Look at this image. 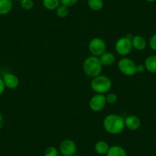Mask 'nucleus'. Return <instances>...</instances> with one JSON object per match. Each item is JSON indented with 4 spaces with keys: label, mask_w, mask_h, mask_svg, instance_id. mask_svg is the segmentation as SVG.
I'll use <instances>...</instances> for the list:
<instances>
[{
    "label": "nucleus",
    "mask_w": 156,
    "mask_h": 156,
    "mask_svg": "<svg viewBox=\"0 0 156 156\" xmlns=\"http://www.w3.org/2000/svg\"><path fill=\"white\" fill-rule=\"evenodd\" d=\"M145 67L150 73H156V55H151L146 58Z\"/></svg>",
    "instance_id": "13"
},
{
    "label": "nucleus",
    "mask_w": 156,
    "mask_h": 156,
    "mask_svg": "<svg viewBox=\"0 0 156 156\" xmlns=\"http://www.w3.org/2000/svg\"><path fill=\"white\" fill-rule=\"evenodd\" d=\"M145 70V65H142V64H139V65H137V72H139V73H142L144 70Z\"/></svg>",
    "instance_id": "26"
},
{
    "label": "nucleus",
    "mask_w": 156,
    "mask_h": 156,
    "mask_svg": "<svg viewBox=\"0 0 156 156\" xmlns=\"http://www.w3.org/2000/svg\"><path fill=\"white\" fill-rule=\"evenodd\" d=\"M88 48L93 56L100 57L104 52H106V45L103 39L100 37H95L90 41Z\"/></svg>",
    "instance_id": "6"
},
{
    "label": "nucleus",
    "mask_w": 156,
    "mask_h": 156,
    "mask_svg": "<svg viewBox=\"0 0 156 156\" xmlns=\"http://www.w3.org/2000/svg\"><path fill=\"white\" fill-rule=\"evenodd\" d=\"M103 68L100 58L96 56L88 57L83 64V72L90 77H95L100 74Z\"/></svg>",
    "instance_id": "2"
},
{
    "label": "nucleus",
    "mask_w": 156,
    "mask_h": 156,
    "mask_svg": "<svg viewBox=\"0 0 156 156\" xmlns=\"http://www.w3.org/2000/svg\"><path fill=\"white\" fill-rule=\"evenodd\" d=\"M21 7L25 10H30L34 6V2L32 0H21Z\"/></svg>",
    "instance_id": "21"
},
{
    "label": "nucleus",
    "mask_w": 156,
    "mask_h": 156,
    "mask_svg": "<svg viewBox=\"0 0 156 156\" xmlns=\"http://www.w3.org/2000/svg\"><path fill=\"white\" fill-rule=\"evenodd\" d=\"M109 146L108 143L105 141H99L94 145V149L99 154H106Z\"/></svg>",
    "instance_id": "16"
},
{
    "label": "nucleus",
    "mask_w": 156,
    "mask_h": 156,
    "mask_svg": "<svg viewBox=\"0 0 156 156\" xmlns=\"http://www.w3.org/2000/svg\"><path fill=\"white\" fill-rule=\"evenodd\" d=\"M115 58L114 55L111 52H104L103 55L100 56V61L101 62L102 65L104 66H110L115 62Z\"/></svg>",
    "instance_id": "14"
},
{
    "label": "nucleus",
    "mask_w": 156,
    "mask_h": 156,
    "mask_svg": "<svg viewBox=\"0 0 156 156\" xmlns=\"http://www.w3.org/2000/svg\"><path fill=\"white\" fill-rule=\"evenodd\" d=\"M106 103H109V104H113L118 100V97L115 94H113V93H110V94H108L106 97Z\"/></svg>",
    "instance_id": "22"
},
{
    "label": "nucleus",
    "mask_w": 156,
    "mask_h": 156,
    "mask_svg": "<svg viewBox=\"0 0 156 156\" xmlns=\"http://www.w3.org/2000/svg\"><path fill=\"white\" fill-rule=\"evenodd\" d=\"M133 48L138 51H142L146 48V40L141 35H135L132 38Z\"/></svg>",
    "instance_id": "11"
},
{
    "label": "nucleus",
    "mask_w": 156,
    "mask_h": 156,
    "mask_svg": "<svg viewBox=\"0 0 156 156\" xmlns=\"http://www.w3.org/2000/svg\"><path fill=\"white\" fill-rule=\"evenodd\" d=\"M43 5L48 10H55L59 7L60 0H43Z\"/></svg>",
    "instance_id": "17"
},
{
    "label": "nucleus",
    "mask_w": 156,
    "mask_h": 156,
    "mask_svg": "<svg viewBox=\"0 0 156 156\" xmlns=\"http://www.w3.org/2000/svg\"><path fill=\"white\" fill-rule=\"evenodd\" d=\"M146 1L148 2H155L156 0H146Z\"/></svg>",
    "instance_id": "28"
},
{
    "label": "nucleus",
    "mask_w": 156,
    "mask_h": 156,
    "mask_svg": "<svg viewBox=\"0 0 156 156\" xmlns=\"http://www.w3.org/2000/svg\"><path fill=\"white\" fill-rule=\"evenodd\" d=\"M76 145L70 139L64 140L60 145V152L64 156H73L76 153Z\"/></svg>",
    "instance_id": "8"
},
{
    "label": "nucleus",
    "mask_w": 156,
    "mask_h": 156,
    "mask_svg": "<svg viewBox=\"0 0 156 156\" xmlns=\"http://www.w3.org/2000/svg\"><path fill=\"white\" fill-rule=\"evenodd\" d=\"M119 70L126 76H133L137 73V65L129 58H122L118 63Z\"/></svg>",
    "instance_id": "5"
},
{
    "label": "nucleus",
    "mask_w": 156,
    "mask_h": 156,
    "mask_svg": "<svg viewBox=\"0 0 156 156\" xmlns=\"http://www.w3.org/2000/svg\"><path fill=\"white\" fill-rule=\"evenodd\" d=\"M56 13H57V16L60 18L67 17V15L69 14L68 7L63 5H59V7L56 9Z\"/></svg>",
    "instance_id": "19"
},
{
    "label": "nucleus",
    "mask_w": 156,
    "mask_h": 156,
    "mask_svg": "<svg viewBox=\"0 0 156 156\" xmlns=\"http://www.w3.org/2000/svg\"><path fill=\"white\" fill-rule=\"evenodd\" d=\"M115 51L119 55L126 56L128 55L133 49V44H132V39L126 37H121L116 41L115 45Z\"/></svg>",
    "instance_id": "4"
},
{
    "label": "nucleus",
    "mask_w": 156,
    "mask_h": 156,
    "mask_svg": "<svg viewBox=\"0 0 156 156\" xmlns=\"http://www.w3.org/2000/svg\"><path fill=\"white\" fill-rule=\"evenodd\" d=\"M12 9V0H0V15H6Z\"/></svg>",
    "instance_id": "15"
},
{
    "label": "nucleus",
    "mask_w": 156,
    "mask_h": 156,
    "mask_svg": "<svg viewBox=\"0 0 156 156\" xmlns=\"http://www.w3.org/2000/svg\"><path fill=\"white\" fill-rule=\"evenodd\" d=\"M5 86L9 89H15L19 85V79L17 76L13 73H7L2 77Z\"/></svg>",
    "instance_id": "9"
},
{
    "label": "nucleus",
    "mask_w": 156,
    "mask_h": 156,
    "mask_svg": "<svg viewBox=\"0 0 156 156\" xmlns=\"http://www.w3.org/2000/svg\"><path fill=\"white\" fill-rule=\"evenodd\" d=\"M77 2L78 0H60V2L61 3V5H65L67 7L73 6Z\"/></svg>",
    "instance_id": "23"
},
{
    "label": "nucleus",
    "mask_w": 156,
    "mask_h": 156,
    "mask_svg": "<svg viewBox=\"0 0 156 156\" xmlns=\"http://www.w3.org/2000/svg\"><path fill=\"white\" fill-rule=\"evenodd\" d=\"M58 154H59L58 150L54 146L48 147V148L44 150V156H58Z\"/></svg>",
    "instance_id": "20"
},
{
    "label": "nucleus",
    "mask_w": 156,
    "mask_h": 156,
    "mask_svg": "<svg viewBox=\"0 0 156 156\" xmlns=\"http://www.w3.org/2000/svg\"><path fill=\"white\" fill-rule=\"evenodd\" d=\"M106 156H127L126 150L119 145H113L109 147Z\"/></svg>",
    "instance_id": "12"
},
{
    "label": "nucleus",
    "mask_w": 156,
    "mask_h": 156,
    "mask_svg": "<svg viewBox=\"0 0 156 156\" xmlns=\"http://www.w3.org/2000/svg\"><path fill=\"white\" fill-rule=\"evenodd\" d=\"M149 46L151 50L156 51V34H153L149 39Z\"/></svg>",
    "instance_id": "24"
},
{
    "label": "nucleus",
    "mask_w": 156,
    "mask_h": 156,
    "mask_svg": "<svg viewBox=\"0 0 156 156\" xmlns=\"http://www.w3.org/2000/svg\"><path fill=\"white\" fill-rule=\"evenodd\" d=\"M140 119L136 115H130L125 119V126L132 131L137 130L140 127Z\"/></svg>",
    "instance_id": "10"
},
{
    "label": "nucleus",
    "mask_w": 156,
    "mask_h": 156,
    "mask_svg": "<svg viewBox=\"0 0 156 156\" xmlns=\"http://www.w3.org/2000/svg\"><path fill=\"white\" fill-rule=\"evenodd\" d=\"M5 83H4L3 80H2V78H0V94H2V93L4 92L5 90Z\"/></svg>",
    "instance_id": "25"
},
{
    "label": "nucleus",
    "mask_w": 156,
    "mask_h": 156,
    "mask_svg": "<svg viewBox=\"0 0 156 156\" xmlns=\"http://www.w3.org/2000/svg\"><path fill=\"white\" fill-rule=\"evenodd\" d=\"M103 127L107 133L112 135L119 134L125 127V119L121 115L116 114H109L105 117Z\"/></svg>",
    "instance_id": "1"
},
{
    "label": "nucleus",
    "mask_w": 156,
    "mask_h": 156,
    "mask_svg": "<svg viewBox=\"0 0 156 156\" xmlns=\"http://www.w3.org/2000/svg\"><path fill=\"white\" fill-rule=\"evenodd\" d=\"M88 6L94 11H100L103 7V0H88Z\"/></svg>",
    "instance_id": "18"
},
{
    "label": "nucleus",
    "mask_w": 156,
    "mask_h": 156,
    "mask_svg": "<svg viewBox=\"0 0 156 156\" xmlns=\"http://www.w3.org/2000/svg\"><path fill=\"white\" fill-rule=\"evenodd\" d=\"M106 103V97L103 94H98L90 99L89 103L90 108L94 112H100L105 107Z\"/></svg>",
    "instance_id": "7"
},
{
    "label": "nucleus",
    "mask_w": 156,
    "mask_h": 156,
    "mask_svg": "<svg viewBox=\"0 0 156 156\" xmlns=\"http://www.w3.org/2000/svg\"><path fill=\"white\" fill-rule=\"evenodd\" d=\"M90 85L94 92L103 94L110 90L112 82L108 76L100 74L93 78Z\"/></svg>",
    "instance_id": "3"
},
{
    "label": "nucleus",
    "mask_w": 156,
    "mask_h": 156,
    "mask_svg": "<svg viewBox=\"0 0 156 156\" xmlns=\"http://www.w3.org/2000/svg\"><path fill=\"white\" fill-rule=\"evenodd\" d=\"M3 123H4V119L3 117H2V115L0 114V129H2V126H3Z\"/></svg>",
    "instance_id": "27"
}]
</instances>
